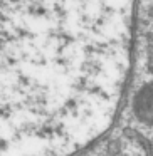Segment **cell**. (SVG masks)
Returning <instances> with one entry per match:
<instances>
[{
  "label": "cell",
  "instance_id": "1",
  "mask_svg": "<svg viewBox=\"0 0 153 156\" xmlns=\"http://www.w3.org/2000/svg\"><path fill=\"white\" fill-rule=\"evenodd\" d=\"M136 0H0V156H72L111 126Z\"/></svg>",
  "mask_w": 153,
  "mask_h": 156
}]
</instances>
